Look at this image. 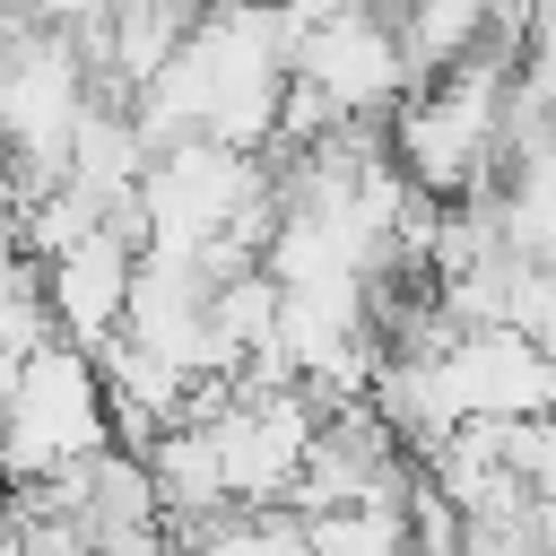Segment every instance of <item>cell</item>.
Returning <instances> with one entry per match:
<instances>
[{
	"label": "cell",
	"mask_w": 556,
	"mask_h": 556,
	"mask_svg": "<svg viewBox=\"0 0 556 556\" xmlns=\"http://www.w3.org/2000/svg\"><path fill=\"white\" fill-rule=\"evenodd\" d=\"M122 452L113 400H104V365L70 339H43L35 356H17L0 374V486H52L87 460Z\"/></svg>",
	"instance_id": "obj_1"
},
{
	"label": "cell",
	"mask_w": 556,
	"mask_h": 556,
	"mask_svg": "<svg viewBox=\"0 0 556 556\" xmlns=\"http://www.w3.org/2000/svg\"><path fill=\"white\" fill-rule=\"evenodd\" d=\"M130 287H139V226H104L87 243H70L61 261H43V304H52V330L87 356H104L122 330H130Z\"/></svg>",
	"instance_id": "obj_2"
}]
</instances>
